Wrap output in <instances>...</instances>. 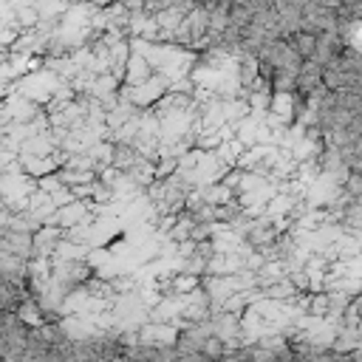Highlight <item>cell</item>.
Listing matches in <instances>:
<instances>
[{"label": "cell", "mask_w": 362, "mask_h": 362, "mask_svg": "<svg viewBox=\"0 0 362 362\" xmlns=\"http://www.w3.org/2000/svg\"><path fill=\"white\" fill-rule=\"evenodd\" d=\"M201 354H204V356L218 359V356L224 354V339H221V337H216V334H210V337L204 339V345H201Z\"/></svg>", "instance_id": "cell-3"}, {"label": "cell", "mask_w": 362, "mask_h": 362, "mask_svg": "<svg viewBox=\"0 0 362 362\" xmlns=\"http://www.w3.org/2000/svg\"><path fill=\"white\" fill-rule=\"evenodd\" d=\"M232 4H249V0H232Z\"/></svg>", "instance_id": "cell-5"}, {"label": "cell", "mask_w": 362, "mask_h": 362, "mask_svg": "<svg viewBox=\"0 0 362 362\" xmlns=\"http://www.w3.org/2000/svg\"><path fill=\"white\" fill-rule=\"evenodd\" d=\"M196 6V0H170V9H175L178 15H187Z\"/></svg>", "instance_id": "cell-4"}, {"label": "cell", "mask_w": 362, "mask_h": 362, "mask_svg": "<svg viewBox=\"0 0 362 362\" xmlns=\"http://www.w3.org/2000/svg\"><path fill=\"white\" fill-rule=\"evenodd\" d=\"M230 23L227 26H235V29H244L249 20H252V12H249V6L246 4H230Z\"/></svg>", "instance_id": "cell-2"}, {"label": "cell", "mask_w": 362, "mask_h": 362, "mask_svg": "<svg viewBox=\"0 0 362 362\" xmlns=\"http://www.w3.org/2000/svg\"><path fill=\"white\" fill-rule=\"evenodd\" d=\"M150 74H153V68H150V63H147L144 54H127L125 71H122L125 85H142V82L150 80Z\"/></svg>", "instance_id": "cell-1"}]
</instances>
